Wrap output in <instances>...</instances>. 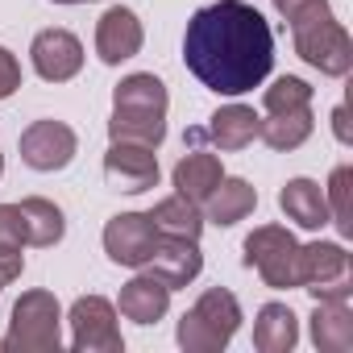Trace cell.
<instances>
[{"label": "cell", "instance_id": "cell-1", "mask_svg": "<svg viewBox=\"0 0 353 353\" xmlns=\"http://www.w3.org/2000/svg\"><path fill=\"white\" fill-rule=\"evenodd\" d=\"M183 63L208 92L245 96L274 67V34L254 5L216 0L188 21Z\"/></svg>", "mask_w": 353, "mask_h": 353}, {"label": "cell", "instance_id": "cell-2", "mask_svg": "<svg viewBox=\"0 0 353 353\" xmlns=\"http://www.w3.org/2000/svg\"><path fill=\"white\" fill-rule=\"evenodd\" d=\"M166 83L150 71H137L129 79L117 83L112 92V121H108V137L112 141H137L158 150L166 137Z\"/></svg>", "mask_w": 353, "mask_h": 353}, {"label": "cell", "instance_id": "cell-3", "mask_svg": "<svg viewBox=\"0 0 353 353\" xmlns=\"http://www.w3.org/2000/svg\"><path fill=\"white\" fill-rule=\"evenodd\" d=\"M63 233H67L63 212L42 196H30L21 204H0V279L13 283L21 274L26 266L21 245H59Z\"/></svg>", "mask_w": 353, "mask_h": 353}, {"label": "cell", "instance_id": "cell-4", "mask_svg": "<svg viewBox=\"0 0 353 353\" xmlns=\"http://www.w3.org/2000/svg\"><path fill=\"white\" fill-rule=\"evenodd\" d=\"M287 21H291L295 54L307 67H316L320 75H349V67H353V42L341 30V21L332 17L328 0H307V5L295 9Z\"/></svg>", "mask_w": 353, "mask_h": 353}, {"label": "cell", "instance_id": "cell-5", "mask_svg": "<svg viewBox=\"0 0 353 353\" xmlns=\"http://www.w3.org/2000/svg\"><path fill=\"white\" fill-rule=\"evenodd\" d=\"M266 104V121L258 129V137L270 150H299L312 137V88L295 75H283L266 88L262 96Z\"/></svg>", "mask_w": 353, "mask_h": 353}, {"label": "cell", "instance_id": "cell-6", "mask_svg": "<svg viewBox=\"0 0 353 353\" xmlns=\"http://www.w3.org/2000/svg\"><path fill=\"white\" fill-rule=\"evenodd\" d=\"M237 328H241V303H237V295L225 291V287H212V291H204L183 312L179 332H174V336H179V345L188 353H216V349H225L233 341Z\"/></svg>", "mask_w": 353, "mask_h": 353}, {"label": "cell", "instance_id": "cell-7", "mask_svg": "<svg viewBox=\"0 0 353 353\" xmlns=\"http://www.w3.org/2000/svg\"><path fill=\"white\" fill-rule=\"evenodd\" d=\"M63 312L50 291H26L13 307L5 349L13 353H59L63 345Z\"/></svg>", "mask_w": 353, "mask_h": 353}, {"label": "cell", "instance_id": "cell-8", "mask_svg": "<svg viewBox=\"0 0 353 353\" xmlns=\"http://www.w3.org/2000/svg\"><path fill=\"white\" fill-rule=\"evenodd\" d=\"M245 266L274 291L299 287V241L279 225H262L245 237Z\"/></svg>", "mask_w": 353, "mask_h": 353}, {"label": "cell", "instance_id": "cell-9", "mask_svg": "<svg viewBox=\"0 0 353 353\" xmlns=\"http://www.w3.org/2000/svg\"><path fill=\"white\" fill-rule=\"evenodd\" d=\"M299 287L312 291L316 299H349V291H353L349 254L332 241L299 245Z\"/></svg>", "mask_w": 353, "mask_h": 353}, {"label": "cell", "instance_id": "cell-10", "mask_svg": "<svg viewBox=\"0 0 353 353\" xmlns=\"http://www.w3.org/2000/svg\"><path fill=\"white\" fill-rule=\"evenodd\" d=\"M71 345L79 353H121V328L117 312L100 295H83L71 303Z\"/></svg>", "mask_w": 353, "mask_h": 353}, {"label": "cell", "instance_id": "cell-11", "mask_svg": "<svg viewBox=\"0 0 353 353\" xmlns=\"http://www.w3.org/2000/svg\"><path fill=\"white\" fill-rule=\"evenodd\" d=\"M158 229L150 221V212H121L104 225V254L117 262V266H133L141 270L158 245Z\"/></svg>", "mask_w": 353, "mask_h": 353}, {"label": "cell", "instance_id": "cell-12", "mask_svg": "<svg viewBox=\"0 0 353 353\" xmlns=\"http://www.w3.org/2000/svg\"><path fill=\"white\" fill-rule=\"evenodd\" d=\"M104 179L129 196L150 192L158 183V154L150 145H137V141H112L104 154Z\"/></svg>", "mask_w": 353, "mask_h": 353}, {"label": "cell", "instance_id": "cell-13", "mask_svg": "<svg viewBox=\"0 0 353 353\" xmlns=\"http://www.w3.org/2000/svg\"><path fill=\"white\" fill-rule=\"evenodd\" d=\"M17 145H21V162L34 170H63L75 158V133L63 121H34Z\"/></svg>", "mask_w": 353, "mask_h": 353}, {"label": "cell", "instance_id": "cell-14", "mask_svg": "<svg viewBox=\"0 0 353 353\" xmlns=\"http://www.w3.org/2000/svg\"><path fill=\"white\" fill-rule=\"evenodd\" d=\"M30 54H34V71H38L46 83H67V79H75L79 67H83V46H79V38L67 34V30H42V34L34 38V46H30Z\"/></svg>", "mask_w": 353, "mask_h": 353}, {"label": "cell", "instance_id": "cell-15", "mask_svg": "<svg viewBox=\"0 0 353 353\" xmlns=\"http://www.w3.org/2000/svg\"><path fill=\"white\" fill-rule=\"evenodd\" d=\"M141 270L162 279L174 291V287H188L204 270V258H200L196 241H188V237H158V245H154V254H150V262Z\"/></svg>", "mask_w": 353, "mask_h": 353}, {"label": "cell", "instance_id": "cell-16", "mask_svg": "<svg viewBox=\"0 0 353 353\" xmlns=\"http://www.w3.org/2000/svg\"><path fill=\"white\" fill-rule=\"evenodd\" d=\"M141 42H145L141 21H137V13H129V9H108V13L96 21V54H100L108 67L133 59V54L141 50Z\"/></svg>", "mask_w": 353, "mask_h": 353}, {"label": "cell", "instance_id": "cell-17", "mask_svg": "<svg viewBox=\"0 0 353 353\" xmlns=\"http://www.w3.org/2000/svg\"><path fill=\"white\" fill-rule=\"evenodd\" d=\"M312 341L320 353H349L353 349V312L345 299H316Z\"/></svg>", "mask_w": 353, "mask_h": 353}, {"label": "cell", "instance_id": "cell-18", "mask_svg": "<svg viewBox=\"0 0 353 353\" xmlns=\"http://www.w3.org/2000/svg\"><path fill=\"white\" fill-rule=\"evenodd\" d=\"M221 179H225L221 158L216 154H204V150L179 158V166H174V192H179L183 200H192V204H204L216 192Z\"/></svg>", "mask_w": 353, "mask_h": 353}, {"label": "cell", "instance_id": "cell-19", "mask_svg": "<svg viewBox=\"0 0 353 353\" xmlns=\"http://www.w3.org/2000/svg\"><path fill=\"white\" fill-rule=\"evenodd\" d=\"M166 307H170V287H166L162 279L145 274V270H141L133 283L121 287V312H125L129 320H137V324H154V320H162Z\"/></svg>", "mask_w": 353, "mask_h": 353}, {"label": "cell", "instance_id": "cell-20", "mask_svg": "<svg viewBox=\"0 0 353 353\" xmlns=\"http://www.w3.org/2000/svg\"><path fill=\"white\" fill-rule=\"evenodd\" d=\"M258 129H262V117L254 112V108H245V104H229V108H221V112H212V125H208V137H212V145L216 150H245L254 137H258Z\"/></svg>", "mask_w": 353, "mask_h": 353}, {"label": "cell", "instance_id": "cell-21", "mask_svg": "<svg viewBox=\"0 0 353 353\" xmlns=\"http://www.w3.org/2000/svg\"><path fill=\"white\" fill-rule=\"evenodd\" d=\"M279 204H283L287 221H295L299 229H320V225H328V200H324L320 183H312V179H291V183L283 188Z\"/></svg>", "mask_w": 353, "mask_h": 353}, {"label": "cell", "instance_id": "cell-22", "mask_svg": "<svg viewBox=\"0 0 353 353\" xmlns=\"http://www.w3.org/2000/svg\"><path fill=\"white\" fill-rule=\"evenodd\" d=\"M254 204H258V192H254L245 179H221V183H216V192L204 200L208 221H216L221 229H229V225L245 221V216L254 212Z\"/></svg>", "mask_w": 353, "mask_h": 353}, {"label": "cell", "instance_id": "cell-23", "mask_svg": "<svg viewBox=\"0 0 353 353\" xmlns=\"http://www.w3.org/2000/svg\"><path fill=\"white\" fill-rule=\"evenodd\" d=\"M295 341H299L295 312L287 303H266L254 324V345L262 353H287V349H295Z\"/></svg>", "mask_w": 353, "mask_h": 353}, {"label": "cell", "instance_id": "cell-24", "mask_svg": "<svg viewBox=\"0 0 353 353\" xmlns=\"http://www.w3.org/2000/svg\"><path fill=\"white\" fill-rule=\"evenodd\" d=\"M150 221H154V229H158L162 237L200 241V233H204V212H200V204H192V200H183V196H170V200L154 204Z\"/></svg>", "mask_w": 353, "mask_h": 353}, {"label": "cell", "instance_id": "cell-25", "mask_svg": "<svg viewBox=\"0 0 353 353\" xmlns=\"http://www.w3.org/2000/svg\"><path fill=\"white\" fill-rule=\"evenodd\" d=\"M349 188H353V170L349 166H336L332 170V179H328V204H332V225L341 237L353 233V212H349Z\"/></svg>", "mask_w": 353, "mask_h": 353}, {"label": "cell", "instance_id": "cell-26", "mask_svg": "<svg viewBox=\"0 0 353 353\" xmlns=\"http://www.w3.org/2000/svg\"><path fill=\"white\" fill-rule=\"evenodd\" d=\"M17 88H21V67H17V59L5 46H0V100L13 96Z\"/></svg>", "mask_w": 353, "mask_h": 353}, {"label": "cell", "instance_id": "cell-27", "mask_svg": "<svg viewBox=\"0 0 353 353\" xmlns=\"http://www.w3.org/2000/svg\"><path fill=\"white\" fill-rule=\"evenodd\" d=\"M332 129H336V141H345V145L353 141V133H349V112H345V104H341V108L332 112Z\"/></svg>", "mask_w": 353, "mask_h": 353}, {"label": "cell", "instance_id": "cell-28", "mask_svg": "<svg viewBox=\"0 0 353 353\" xmlns=\"http://www.w3.org/2000/svg\"><path fill=\"white\" fill-rule=\"evenodd\" d=\"M303 5H307V0H274V9H279L283 17H291V13H295V9H303Z\"/></svg>", "mask_w": 353, "mask_h": 353}, {"label": "cell", "instance_id": "cell-29", "mask_svg": "<svg viewBox=\"0 0 353 353\" xmlns=\"http://www.w3.org/2000/svg\"><path fill=\"white\" fill-rule=\"evenodd\" d=\"M54 5H88V0H54Z\"/></svg>", "mask_w": 353, "mask_h": 353}, {"label": "cell", "instance_id": "cell-30", "mask_svg": "<svg viewBox=\"0 0 353 353\" xmlns=\"http://www.w3.org/2000/svg\"><path fill=\"white\" fill-rule=\"evenodd\" d=\"M0 174H5V154H0Z\"/></svg>", "mask_w": 353, "mask_h": 353}, {"label": "cell", "instance_id": "cell-31", "mask_svg": "<svg viewBox=\"0 0 353 353\" xmlns=\"http://www.w3.org/2000/svg\"><path fill=\"white\" fill-rule=\"evenodd\" d=\"M0 287H5V279H0Z\"/></svg>", "mask_w": 353, "mask_h": 353}]
</instances>
